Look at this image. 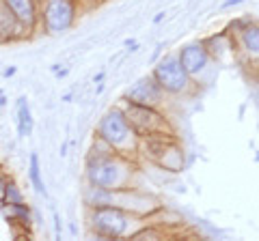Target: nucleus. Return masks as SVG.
I'll use <instances>...</instances> for the list:
<instances>
[{"label": "nucleus", "instance_id": "12", "mask_svg": "<svg viewBox=\"0 0 259 241\" xmlns=\"http://www.w3.org/2000/svg\"><path fill=\"white\" fill-rule=\"evenodd\" d=\"M203 43L207 47L212 61H223L225 56H231L233 52L238 50V41H236V35H231L229 30H223L214 37H207L203 39Z\"/></svg>", "mask_w": 259, "mask_h": 241}, {"label": "nucleus", "instance_id": "26", "mask_svg": "<svg viewBox=\"0 0 259 241\" xmlns=\"http://www.w3.org/2000/svg\"><path fill=\"white\" fill-rule=\"evenodd\" d=\"M0 95H3V91H0Z\"/></svg>", "mask_w": 259, "mask_h": 241}, {"label": "nucleus", "instance_id": "24", "mask_svg": "<svg viewBox=\"0 0 259 241\" xmlns=\"http://www.w3.org/2000/svg\"><path fill=\"white\" fill-rule=\"evenodd\" d=\"M7 106V97H5V95H0V108H5Z\"/></svg>", "mask_w": 259, "mask_h": 241}, {"label": "nucleus", "instance_id": "5", "mask_svg": "<svg viewBox=\"0 0 259 241\" xmlns=\"http://www.w3.org/2000/svg\"><path fill=\"white\" fill-rule=\"evenodd\" d=\"M82 13L78 0H41L39 3V33L44 35H63L76 26Z\"/></svg>", "mask_w": 259, "mask_h": 241}, {"label": "nucleus", "instance_id": "20", "mask_svg": "<svg viewBox=\"0 0 259 241\" xmlns=\"http://www.w3.org/2000/svg\"><path fill=\"white\" fill-rule=\"evenodd\" d=\"M15 74H18V67H13V65H11V67H7V69L3 71V76H5V78H13Z\"/></svg>", "mask_w": 259, "mask_h": 241}, {"label": "nucleus", "instance_id": "7", "mask_svg": "<svg viewBox=\"0 0 259 241\" xmlns=\"http://www.w3.org/2000/svg\"><path fill=\"white\" fill-rule=\"evenodd\" d=\"M151 76L156 78V82L162 86V91L166 95H188L194 91V78L182 67L177 54H168L164 58L156 63V67L151 69Z\"/></svg>", "mask_w": 259, "mask_h": 241}, {"label": "nucleus", "instance_id": "18", "mask_svg": "<svg viewBox=\"0 0 259 241\" xmlns=\"http://www.w3.org/2000/svg\"><path fill=\"white\" fill-rule=\"evenodd\" d=\"M9 179H11L9 174H7L5 170H0V196H3V192H5V186H7V183H9Z\"/></svg>", "mask_w": 259, "mask_h": 241}, {"label": "nucleus", "instance_id": "22", "mask_svg": "<svg viewBox=\"0 0 259 241\" xmlns=\"http://www.w3.org/2000/svg\"><path fill=\"white\" fill-rule=\"evenodd\" d=\"M164 15H166V13H164V11H160V13H158V15H156V18H153V24H160V22H162V20H164Z\"/></svg>", "mask_w": 259, "mask_h": 241}, {"label": "nucleus", "instance_id": "15", "mask_svg": "<svg viewBox=\"0 0 259 241\" xmlns=\"http://www.w3.org/2000/svg\"><path fill=\"white\" fill-rule=\"evenodd\" d=\"M28 179H30V186L35 188L37 194L48 196V190H46V183H44V172H41V159H39L37 153H30V159H28Z\"/></svg>", "mask_w": 259, "mask_h": 241}, {"label": "nucleus", "instance_id": "8", "mask_svg": "<svg viewBox=\"0 0 259 241\" xmlns=\"http://www.w3.org/2000/svg\"><path fill=\"white\" fill-rule=\"evenodd\" d=\"M166 97L168 95L162 91V86L156 82V78L151 74L149 76H143L141 80L127 88L123 93V101H130V103H139V106H149V108H164L166 103Z\"/></svg>", "mask_w": 259, "mask_h": 241}, {"label": "nucleus", "instance_id": "13", "mask_svg": "<svg viewBox=\"0 0 259 241\" xmlns=\"http://www.w3.org/2000/svg\"><path fill=\"white\" fill-rule=\"evenodd\" d=\"M238 50L244 52L248 58H259V22L250 20L236 35Z\"/></svg>", "mask_w": 259, "mask_h": 241}, {"label": "nucleus", "instance_id": "11", "mask_svg": "<svg viewBox=\"0 0 259 241\" xmlns=\"http://www.w3.org/2000/svg\"><path fill=\"white\" fill-rule=\"evenodd\" d=\"M26 39H30L26 28L18 22V18L13 15V11L9 7L0 0V45L26 41Z\"/></svg>", "mask_w": 259, "mask_h": 241}, {"label": "nucleus", "instance_id": "9", "mask_svg": "<svg viewBox=\"0 0 259 241\" xmlns=\"http://www.w3.org/2000/svg\"><path fill=\"white\" fill-rule=\"evenodd\" d=\"M177 58H180L182 67L188 71L192 78H197L199 74H203L207 69V65L212 63V56H209L207 47L203 41H192L186 43L180 52H177Z\"/></svg>", "mask_w": 259, "mask_h": 241}, {"label": "nucleus", "instance_id": "16", "mask_svg": "<svg viewBox=\"0 0 259 241\" xmlns=\"http://www.w3.org/2000/svg\"><path fill=\"white\" fill-rule=\"evenodd\" d=\"M26 196H24L22 188L15 183L13 179H9V183L5 186V192L3 196H0V205H13V203H24Z\"/></svg>", "mask_w": 259, "mask_h": 241}, {"label": "nucleus", "instance_id": "10", "mask_svg": "<svg viewBox=\"0 0 259 241\" xmlns=\"http://www.w3.org/2000/svg\"><path fill=\"white\" fill-rule=\"evenodd\" d=\"M3 3L13 11L18 22L26 28L30 37L39 33V3L37 0H3Z\"/></svg>", "mask_w": 259, "mask_h": 241}, {"label": "nucleus", "instance_id": "21", "mask_svg": "<svg viewBox=\"0 0 259 241\" xmlns=\"http://www.w3.org/2000/svg\"><path fill=\"white\" fill-rule=\"evenodd\" d=\"M244 0H225L223 3V9H229V7H236V5H242Z\"/></svg>", "mask_w": 259, "mask_h": 241}, {"label": "nucleus", "instance_id": "25", "mask_svg": "<svg viewBox=\"0 0 259 241\" xmlns=\"http://www.w3.org/2000/svg\"><path fill=\"white\" fill-rule=\"evenodd\" d=\"M37 3H41V0H37Z\"/></svg>", "mask_w": 259, "mask_h": 241}, {"label": "nucleus", "instance_id": "23", "mask_svg": "<svg viewBox=\"0 0 259 241\" xmlns=\"http://www.w3.org/2000/svg\"><path fill=\"white\" fill-rule=\"evenodd\" d=\"M102 80H104V71H100V74H97V76L93 78V82H95V84H100Z\"/></svg>", "mask_w": 259, "mask_h": 241}, {"label": "nucleus", "instance_id": "14", "mask_svg": "<svg viewBox=\"0 0 259 241\" xmlns=\"http://www.w3.org/2000/svg\"><path fill=\"white\" fill-rule=\"evenodd\" d=\"M32 130H35V118H32L28 99L20 97V101H18V136L20 138H28V136H32Z\"/></svg>", "mask_w": 259, "mask_h": 241}, {"label": "nucleus", "instance_id": "3", "mask_svg": "<svg viewBox=\"0 0 259 241\" xmlns=\"http://www.w3.org/2000/svg\"><path fill=\"white\" fill-rule=\"evenodd\" d=\"M136 159H147L149 164L158 166L160 170L180 174L186 166V153L177 134H156L139 138Z\"/></svg>", "mask_w": 259, "mask_h": 241}, {"label": "nucleus", "instance_id": "4", "mask_svg": "<svg viewBox=\"0 0 259 241\" xmlns=\"http://www.w3.org/2000/svg\"><path fill=\"white\" fill-rule=\"evenodd\" d=\"M93 134H97L100 138H104L117 153H123L130 157H136V149H139V136L132 130L130 120L125 116L121 103L108 108L102 114V118L97 120Z\"/></svg>", "mask_w": 259, "mask_h": 241}, {"label": "nucleus", "instance_id": "17", "mask_svg": "<svg viewBox=\"0 0 259 241\" xmlns=\"http://www.w3.org/2000/svg\"><path fill=\"white\" fill-rule=\"evenodd\" d=\"M78 3H80V7H82V11H84V9H93V7L102 5L104 0H78Z\"/></svg>", "mask_w": 259, "mask_h": 241}, {"label": "nucleus", "instance_id": "1", "mask_svg": "<svg viewBox=\"0 0 259 241\" xmlns=\"http://www.w3.org/2000/svg\"><path fill=\"white\" fill-rule=\"evenodd\" d=\"M139 174V159L123 153H110L84 159V183L102 190H121L136 186Z\"/></svg>", "mask_w": 259, "mask_h": 241}, {"label": "nucleus", "instance_id": "19", "mask_svg": "<svg viewBox=\"0 0 259 241\" xmlns=\"http://www.w3.org/2000/svg\"><path fill=\"white\" fill-rule=\"evenodd\" d=\"M54 232H56V237H61V218L56 211H54Z\"/></svg>", "mask_w": 259, "mask_h": 241}, {"label": "nucleus", "instance_id": "6", "mask_svg": "<svg viewBox=\"0 0 259 241\" xmlns=\"http://www.w3.org/2000/svg\"><path fill=\"white\" fill-rule=\"evenodd\" d=\"M121 108H123L125 116L136 132L139 138L145 136H156V134H175V127L164 112L160 108H149V106H139V103H130L121 99Z\"/></svg>", "mask_w": 259, "mask_h": 241}, {"label": "nucleus", "instance_id": "2", "mask_svg": "<svg viewBox=\"0 0 259 241\" xmlns=\"http://www.w3.org/2000/svg\"><path fill=\"white\" fill-rule=\"evenodd\" d=\"M84 222L89 235L95 239H125L143 224L141 218L115 205L84 207Z\"/></svg>", "mask_w": 259, "mask_h": 241}]
</instances>
